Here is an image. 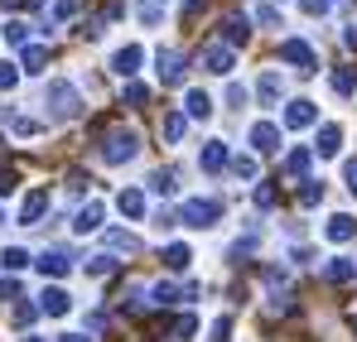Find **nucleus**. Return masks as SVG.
Masks as SVG:
<instances>
[{
  "label": "nucleus",
  "instance_id": "cd10ccee",
  "mask_svg": "<svg viewBox=\"0 0 357 342\" xmlns=\"http://www.w3.org/2000/svg\"><path fill=\"white\" fill-rule=\"evenodd\" d=\"M319 198H324V183H319V178H304V188H299V203H304V208H314Z\"/></svg>",
  "mask_w": 357,
  "mask_h": 342
},
{
  "label": "nucleus",
  "instance_id": "79ce46f5",
  "mask_svg": "<svg viewBox=\"0 0 357 342\" xmlns=\"http://www.w3.org/2000/svg\"><path fill=\"white\" fill-rule=\"evenodd\" d=\"M328 10V0H304V15H324Z\"/></svg>",
  "mask_w": 357,
  "mask_h": 342
},
{
  "label": "nucleus",
  "instance_id": "1a4fd4ad",
  "mask_svg": "<svg viewBox=\"0 0 357 342\" xmlns=\"http://www.w3.org/2000/svg\"><path fill=\"white\" fill-rule=\"evenodd\" d=\"M324 280H328V285H348V280H357V261H348V256H333V261L324 265Z\"/></svg>",
  "mask_w": 357,
  "mask_h": 342
},
{
  "label": "nucleus",
  "instance_id": "a878e982",
  "mask_svg": "<svg viewBox=\"0 0 357 342\" xmlns=\"http://www.w3.org/2000/svg\"><path fill=\"white\" fill-rule=\"evenodd\" d=\"M188 261H193L188 246H169V251H165V265H169V270H188Z\"/></svg>",
  "mask_w": 357,
  "mask_h": 342
},
{
  "label": "nucleus",
  "instance_id": "2f4dec72",
  "mask_svg": "<svg viewBox=\"0 0 357 342\" xmlns=\"http://www.w3.org/2000/svg\"><path fill=\"white\" fill-rule=\"evenodd\" d=\"M5 39H10V44H24V39H29V24L10 20V24H5Z\"/></svg>",
  "mask_w": 357,
  "mask_h": 342
},
{
  "label": "nucleus",
  "instance_id": "ddd939ff",
  "mask_svg": "<svg viewBox=\"0 0 357 342\" xmlns=\"http://www.w3.org/2000/svg\"><path fill=\"white\" fill-rule=\"evenodd\" d=\"M39 270L59 280V275H68V270H73V256H68V251H44V256H39Z\"/></svg>",
  "mask_w": 357,
  "mask_h": 342
},
{
  "label": "nucleus",
  "instance_id": "f3484780",
  "mask_svg": "<svg viewBox=\"0 0 357 342\" xmlns=\"http://www.w3.org/2000/svg\"><path fill=\"white\" fill-rule=\"evenodd\" d=\"M116 208L126 212V217H145V193H140V188H126V193L116 198Z\"/></svg>",
  "mask_w": 357,
  "mask_h": 342
},
{
  "label": "nucleus",
  "instance_id": "f704fd0d",
  "mask_svg": "<svg viewBox=\"0 0 357 342\" xmlns=\"http://www.w3.org/2000/svg\"><path fill=\"white\" fill-rule=\"evenodd\" d=\"M232 173H237V178H256V160H251V155L232 160Z\"/></svg>",
  "mask_w": 357,
  "mask_h": 342
},
{
  "label": "nucleus",
  "instance_id": "49530a36",
  "mask_svg": "<svg viewBox=\"0 0 357 342\" xmlns=\"http://www.w3.org/2000/svg\"><path fill=\"white\" fill-rule=\"evenodd\" d=\"M0 222H5V217H0Z\"/></svg>",
  "mask_w": 357,
  "mask_h": 342
},
{
  "label": "nucleus",
  "instance_id": "393cba45",
  "mask_svg": "<svg viewBox=\"0 0 357 342\" xmlns=\"http://www.w3.org/2000/svg\"><path fill=\"white\" fill-rule=\"evenodd\" d=\"M183 125H188V121H183V111H165V140H169V145H178V140H183Z\"/></svg>",
  "mask_w": 357,
  "mask_h": 342
},
{
  "label": "nucleus",
  "instance_id": "58836bf2",
  "mask_svg": "<svg viewBox=\"0 0 357 342\" xmlns=\"http://www.w3.org/2000/svg\"><path fill=\"white\" fill-rule=\"evenodd\" d=\"M227 333H232V323H227V318H218V323H213V342H227Z\"/></svg>",
  "mask_w": 357,
  "mask_h": 342
},
{
  "label": "nucleus",
  "instance_id": "473e14b6",
  "mask_svg": "<svg viewBox=\"0 0 357 342\" xmlns=\"http://www.w3.org/2000/svg\"><path fill=\"white\" fill-rule=\"evenodd\" d=\"M126 102H130V107H145V102H150V87L130 82V87H126Z\"/></svg>",
  "mask_w": 357,
  "mask_h": 342
},
{
  "label": "nucleus",
  "instance_id": "412c9836",
  "mask_svg": "<svg viewBox=\"0 0 357 342\" xmlns=\"http://www.w3.org/2000/svg\"><path fill=\"white\" fill-rule=\"evenodd\" d=\"M333 92H338V97H353L357 92V68H333Z\"/></svg>",
  "mask_w": 357,
  "mask_h": 342
},
{
  "label": "nucleus",
  "instance_id": "7c9ffc66",
  "mask_svg": "<svg viewBox=\"0 0 357 342\" xmlns=\"http://www.w3.org/2000/svg\"><path fill=\"white\" fill-rule=\"evenodd\" d=\"M150 188L169 198V193H174V173H169V169H160V173H155V178H150Z\"/></svg>",
  "mask_w": 357,
  "mask_h": 342
},
{
  "label": "nucleus",
  "instance_id": "a211bd4d",
  "mask_svg": "<svg viewBox=\"0 0 357 342\" xmlns=\"http://www.w3.org/2000/svg\"><path fill=\"white\" fill-rule=\"evenodd\" d=\"M102 217H107V208H102V203H87V208L77 212L73 227H77V231H97V227H102Z\"/></svg>",
  "mask_w": 357,
  "mask_h": 342
},
{
  "label": "nucleus",
  "instance_id": "4c0bfd02",
  "mask_svg": "<svg viewBox=\"0 0 357 342\" xmlns=\"http://www.w3.org/2000/svg\"><path fill=\"white\" fill-rule=\"evenodd\" d=\"M34 318H39L34 304H20V309H15V323H34Z\"/></svg>",
  "mask_w": 357,
  "mask_h": 342
},
{
  "label": "nucleus",
  "instance_id": "ea45409f",
  "mask_svg": "<svg viewBox=\"0 0 357 342\" xmlns=\"http://www.w3.org/2000/svg\"><path fill=\"white\" fill-rule=\"evenodd\" d=\"M227 102H232V107H246V87L232 82V87H227Z\"/></svg>",
  "mask_w": 357,
  "mask_h": 342
},
{
  "label": "nucleus",
  "instance_id": "9d476101",
  "mask_svg": "<svg viewBox=\"0 0 357 342\" xmlns=\"http://www.w3.org/2000/svg\"><path fill=\"white\" fill-rule=\"evenodd\" d=\"M314 121H319V107H314V102H290V107H285V125H290V130H304V125H314Z\"/></svg>",
  "mask_w": 357,
  "mask_h": 342
},
{
  "label": "nucleus",
  "instance_id": "e433bc0d",
  "mask_svg": "<svg viewBox=\"0 0 357 342\" xmlns=\"http://www.w3.org/2000/svg\"><path fill=\"white\" fill-rule=\"evenodd\" d=\"M256 208H275V188H271V183L256 188Z\"/></svg>",
  "mask_w": 357,
  "mask_h": 342
},
{
  "label": "nucleus",
  "instance_id": "f03ea898",
  "mask_svg": "<svg viewBox=\"0 0 357 342\" xmlns=\"http://www.w3.org/2000/svg\"><path fill=\"white\" fill-rule=\"evenodd\" d=\"M49 111H54V121H73L82 111V97L73 82H49Z\"/></svg>",
  "mask_w": 357,
  "mask_h": 342
},
{
  "label": "nucleus",
  "instance_id": "4be33fe9",
  "mask_svg": "<svg viewBox=\"0 0 357 342\" xmlns=\"http://www.w3.org/2000/svg\"><path fill=\"white\" fill-rule=\"evenodd\" d=\"M188 116H193V121H208V116H213V97L193 87V92H188Z\"/></svg>",
  "mask_w": 357,
  "mask_h": 342
},
{
  "label": "nucleus",
  "instance_id": "f8f14e48",
  "mask_svg": "<svg viewBox=\"0 0 357 342\" xmlns=\"http://www.w3.org/2000/svg\"><path fill=\"white\" fill-rule=\"evenodd\" d=\"M160 82H165V87L183 82V58H178L174 49H160Z\"/></svg>",
  "mask_w": 357,
  "mask_h": 342
},
{
  "label": "nucleus",
  "instance_id": "4468645a",
  "mask_svg": "<svg viewBox=\"0 0 357 342\" xmlns=\"http://www.w3.org/2000/svg\"><path fill=\"white\" fill-rule=\"evenodd\" d=\"M198 164H203L208 173H218L222 164H227V145H222V140H208V145H203V155H198Z\"/></svg>",
  "mask_w": 357,
  "mask_h": 342
},
{
  "label": "nucleus",
  "instance_id": "bb28decb",
  "mask_svg": "<svg viewBox=\"0 0 357 342\" xmlns=\"http://www.w3.org/2000/svg\"><path fill=\"white\" fill-rule=\"evenodd\" d=\"M107 246H112V251H140V241H135L130 231H107Z\"/></svg>",
  "mask_w": 357,
  "mask_h": 342
},
{
  "label": "nucleus",
  "instance_id": "2eb2a0df",
  "mask_svg": "<svg viewBox=\"0 0 357 342\" xmlns=\"http://www.w3.org/2000/svg\"><path fill=\"white\" fill-rule=\"evenodd\" d=\"M324 236H328V241H353V236H357V222L348 217V212H338V217H328Z\"/></svg>",
  "mask_w": 357,
  "mask_h": 342
},
{
  "label": "nucleus",
  "instance_id": "aec40b11",
  "mask_svg": "<svg viewBox=\"0 0 357 342\" xmlns=\"http://www.w3.org/2000/svg\"><path fill=\"white\" fill-rule=\"evenodd\" d=\"M44 63H49V49H44V44H29L24 58H20V68H24V72H44Z\"/></svg>",
  "mask_w": 357,
  "mask_h": 342
},
{
  "label": "nucleus",
  "instance_id": "c03bdc74",
  "mask_svg": "<svg viewBox=\"0 0 357 342\" xmlns=\"http://www.w3.org/2000/svg\"><path fill=\"white\" fill-rule=\"evenodd\" d=\"M59 342H92V338H82V333H63Z\"/></svg>",
  "mask_w": 357,
  "mask_h": 342
},
{
  "label": "nucleus",
  "instance_id": "72a5a7b5",
  "mask_svg": "<svg viewBox=\"0 0 357 342\" xmlns=\"http://www.w3.org/2000/svg\"><path fill=\"white\" fill-rule=\"evenodd\" d=\"M15 82H20V68L15 63H0V92H10Z\"/></svg>",
  "mask_w": 357,
  "mask_h": 342
},
{
  "label": "nucleus",
  "instance_id": "9b49d317",
  "mask_svg": "<svg viewBox=\"0 0 357 342\" xmlns=\"http://www.w3.org/2000/svg\"><path fill=\"white\" fill-rule=\"evenodd\" d=\"M44 208H49V188H34V193L24 198V208H20V222H24V227H34V222L44 217Z\"/></svg>",
  "mask_w": 357,
  "mask_h": 342
},
{
  "label": "nucleus",
  "instance_id": "5701e85b",
  "mask_svg": "<svg viewBox=\"0 0 357 342\" xmlns=\"http://www.w3.org/2000/svg\"><path fill=\"white\" fill-rule=\"evenodd\" d=\"M256 92H261V102H266V107H275V102H280V72H266Z\"/></svg>",
  "mask_w": 357,
  "mask_h": 342
},
{
  "label": "nucleus",
  "instance_id": "39448f33",
  "mask_svg": "<svg viewBox=\"0 0 357 342\" xmlns=\"http://www.w3.org/2000/svg\"><path fill=\"white\" fill-rule=\"evenodd\" d=\"M280 58H285V63H295L299 72H314V63H319V54H314L304 39H285V44H280Z\"/></svg>",
  "mask_w": 357,
  "mask_h": 342
},
{
  "label": "nucleus",
  "instance_id": "7ed1b4c3",
  "mask_svg": "<svg viewBox=\"0 0 357 342\" xmlns=\"http://www.w3.org/2000/svg\"><path fill=\"white\" fill-rule=\"evenodd\" d=\"M218 217H222V203L218 198H188L178 208V222H188V227H213Z\"/></svg>",
  "mask_w": 357,
  "mask_h": 342
},
{
  "label": "nucleus",
  "instance_id": "a18cd8bd",
  "mask_svg": "<svg viewBox=\"0 0 357 342\" xmlns=\"http://www.w3.org/2000/svg\"><path fill=\"white\" fill-rule=\"evenodd\" d=\"M24 342H44V338H24Z\"/></svg>",
  "mask_w": 357,
  "mask_h": 342
},
{
  "label": "nucleus",
  "instance_id": "423d86ee",
  "mask_svg": "<svg viewBox=\"0 0 357 342\" xmlns=\"http://www.w3.org/2000/svg\"><path fill=\"white\" fill-rule=\"evenodd\" d=\"M251 145H256V155H275L280 150V125L275 121H256L251 125Z\"/></svg>",
  "mask_w": 357,
  "mask_h": 342
},
{
  "label": "nucleus",
  "instance_id": "37998d69",
  "mask_svg": "<svg viewBox=\"0 0 357 342\" xmlns=\"http://www.w3.org/2000/svg\"><path fill=\"white\" fill-rule=\"evenodd\" d=\"M348 188H353V193H357V160H353V164H348Z\"/></svg>",
  "mask_w": 357,
  "mask_h": 342
},
{
  "label": "nucleus",
  "instance_id": "6e6552de",
  "mask_svg": "<svg viewBox=\"0 0 357 342\" xmlns=\"http://www.w3.org/2000/svg\"><path fill=\"white\" fill-rule=\"evenodd\" d=\"M68 309H73V299H68L59 285H49L44 294H39V313H49V318H63Z\"/></svg>",
  "mask_w": 357,
  "mask_h": 342
},
{
  "label": "nucleus",
  "instance_id": "0eeeda50",
  "mask_svg": "<svg viewBox=\"0 0 357 342\" xmlns=\"http://www.w3.org/2000/svg\"><path fill=\"white\" fill-rule=\"evenodd\" d=\"M140 63H145V49H140V44H126V49H116V58H112V68H116L121 77H135Z\"/></svg>",
  "mask_w": 357,
  "mask_h": 342
},
{
  "label": "nucleus",
  "instance_id": "c85d7f7f",
  "mask_svg": "<svg viewBox=\"0 0 357 342\" xmlns=\"http://www.w3.org/2000/svg\"><path fill=\"white\" fill-rule=\"evenodd\" d=\"M0 265H5V270H24V265H29V256H24L20 246H10V251L0 256Z\"/></svg>",
  "mask_w": 357,
  "mask_h": 342
},
{
  "label": "nucleus",
  "instance_id": "c756f323",
  "mask_svg": "<svg viewBox=\"0 0 357 342\" xmlns=\"http://www.w3.org/2000/svg\"><path fill=\"white\" fill-rule=\"evenodd\" d=\"M112 270H116V261H112V256H92V261H87V275H97V280H102V275H112Z\"/></svg>",
  "mask_w": 357,
  "mask_h": 342
},
{
  "label": "nucleus",
  "instance_id": "20e7f679",
  "mask_svg": "<svg viewBox=\"0 0 357 342\" xmlns=\"http://www.w3.org/2000/svg\"><path fill=\"white\" fill-rule=\"evenodd\" d=\"M198 63H203V72H213V77H227V72H232V63H237V58H232V49H222V44H208V49H203V58H198Z\"/></svg>",
  "mask_w": 357,
  "mask_h": 342
},
{
  "label": "nucleus",
  "instance_id": "f257e3e1",
  "mask_svg": "<svg viewBox=\"0 0 357 342\" xmlns=\"http://www.w3.org/2000/svg\"><path fill=\"white\" fill-rule=\"evenodd\" d=\"M135 155H140V135L126 130V125L102 140V160H107V164H126V160H135Z\"/></svg>",
  "mask_w": 357,
  "mask_h": 342
},
{
  "label": "nucleus",
  "instance_id": "6ab92c4d",
  "mask_svg": "<svg viewBox=\"0 0 357 342\" xmlns=\"http://www.w3.org/2000/svg\"><path fill=\"white\" fill-rule=\"evenodd\" d=\"M222 34H227V44H246V39H251V24H246L241 15H227V20H222Z\"/></svg>",
  "mask_w": 357,
  "mask_h": 342
},
{
  "label": "nucleus",
  "instance_id": "b1692460",
  "mask_svg": "<svg viewBox=\"0 0 357 342\" xmlns=\"http://www.w3.org/2000/svg\"><path fill=\"white\" fill-rule=\"evenodd\" d=\"M309 160H314V150H304V145H299V150H290V160H285V173H290V178H299V173L309 169Z\"/></svg>",
  "mask_w": 357,
  "mask_h": 342
},
{
  "label": "nucleus",
  "instance_id": "c9c22d12",
  "mask_svg": "<svg viewBox=\"0 0 357 342\" xmlns=\"http://www.w3.org/2000/svg\"><path fill=\"white\" fill-rule=\"evenodd\" d=\"M193 333H198V318H193V313H183V318L174 323V338H193Z\"/></svg>",
  "mask_w": 357,
  "mask_h": 342
},
{
  "label": "nucleus",
  "instance_id": "a19ab883",
  "mask_svg": "<svg viewBox=\"0 0 357 342\" xmlns=\"http://www.w3.org/2000/svg\"><path fill=\"white\" fill-rule=\"evenodd\" d=\"M0 299H20V285L15 280H0Z\"/></svg>",
  "mask_w": 357,
  "mask_h": 342
},
{
  "label": "nucleus",
  "instance_id": "dca6fc26",
  "mask_svg": "<svg viewBox=\"0 0 357 342\" xmlns=\"http://www.w3.org/2000/svg\"><path fill=\"white\" fill-rule=\"evenodd\" d=\"M338 145H343V130H338V125H319V145H314V150H319L324 160H333Z\"/></svg>",
  "mask_w": 357,
  "mask_h": 342
}]
</instances>
